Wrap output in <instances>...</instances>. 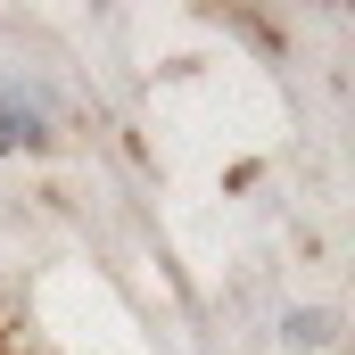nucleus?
Instances as JSON below:
<instances>
[{
	"instance_id": "nucleus-1",
	"label": "nucleus",
	"mask_w": 355,
	"mask_h": 355,
	"mask_svg": "<svg viewBox=\"0 0 355 355\" xmlns=\"http://www.w3.org/2000/svg\"><path fill=\"white\" fill-rule=\"evenodd\" d=\"M17 141H42V99L25 83H0V149H17Z\"/></svg>"
}]
</instances>
